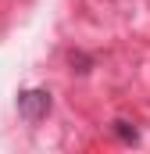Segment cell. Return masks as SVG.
Segmentation results:
<instances>
[{
    "instance_id": "cell-1",
    "label": "cell",
    "mask_w": 150,
    "mask_h": 154,
    "mask_svg": "<svg viewBox=\"0 0 150 154\" xmlns=\"http://www.w3.org/2000/svg\"><path fill=\"white\" fill-rule=\"evenodd\" d=\"M50 108H54V97L43 86H32V90H22L18 93V115H22V122H29V125L43 122V118L50 115Z\"/></svg>"
},
{
    "instance_id": "cell-2",
    "label": "cell",
    "mask_w": 150,
    "mask_h": 154,
    "mask_svg": "<svg viewBox=\"0 0 150 154\" xmlns=\"http://www.w3.org/2000/svg\"><path fill=\"white\" fill-rule=\"evenodd\" d=\"M111 136L118 140V143H125V147L140 143V129H136L129 118H114V122H111Z\"/></svg>"
},
{
    "instance_id": "cell-3",
    "label": "cell",
    "mask_w": 150,
    "mask_h": 154,
    "mask_svg": "<svg viewBox=\"0 0 150 154\" xmlns=\"http://www.w3.org/2000/svg\"><path fill=\"white\" fill-rule=\"evenodd\" d=\"M68 65H72V72L86 75V72L97 65V57H93V54H86V50H68Z\"/></svg>"
}]
</instances>
